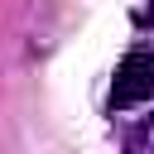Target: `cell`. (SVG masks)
<instances>
[{
	"label": "cell",
	"mask_w": 154,
	"mask_h": 154,
	"mask_svg": "<svg viewBox=\"0 0 154 154\" xmlns=\"http://www.w3.org/2000/svg\"><path fill=\"white\" fill-rule=\"evenodd\" d=\"M144 24H154V0H149V10H144Z\"/></svg>",
	"instance_id": "cell-3"
},
{
	"label": "cell",
	"mask_w": 154,
	"mask_h": 154,
	"mask_svg": "<svg viewBox=\"0 0 154 154\" xmlns=\"http://www.w3.org/2000/svg\"><path fill=\"white\" fill-rule=\"evenodd\" d=\"M154 96V38H140L120 67H116V82H111V111H130V106H144Z\"/></svg>",
	"instance_id": "cell-1"
},
{
	"label": "cell",
	"mask_w": 154,
	"mask_h": 154,
	"mask_svg": "<svg viewBox=\"0 0 154 154\" xmlns=\"http://www.w3.org/2000/svg\"><path fill=\"white\" fill-rule=\"evenodd\" d=\"M140 140H144V149H149V154H154V116H149V120H144V130H140Z\"/></svg>",
	"instance_id": "cell-2"
}]
</instances>
